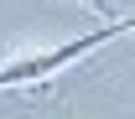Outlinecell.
I'll list each match as a JSON object with an SVG mask.
<instances>
[{
	"label": "cell",
	"instance_id": "1",
	"mask_svg": "<svg viewBox=\"0 0 135 119\" xmlns=\"http://www.w3.org/2000/svg\"><path fill=\"white\" fill-rule=\"evenodd\" d=\"M135 31V21H109L99 31H83L73 36V42H57V47H31V52H11V57H0V93L5 88H26V83H47L57 73H68L73 62H83L94 47L104 42H114V36Z\"/></svg>",
	"mask_w": 135,
	"mask_h": 119
},
{
	"label": "cell",
	"instance_id": "2",
	"mask_svg": "<svg viewBox=\"0 0 135 119\" xmlns=\"http://www.w3.org/2000/svg\"><path fill=\"white\" fill-rule=\"evenodd\" d=\"M78 5H88V11H99L104 21H109V11H114V5H109V0H78Z\"/></svg>",
	"mask_w": 135,
	"mask_h": 119
}]
</instances>
